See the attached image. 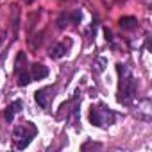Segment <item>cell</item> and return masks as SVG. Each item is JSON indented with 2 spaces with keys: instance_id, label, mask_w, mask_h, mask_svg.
<instances>
[{
  "instance_id": "1",
  "label": "cell",
  "mask_w": 152,
  "mask_h": 152,
  "mask_svg": "<svg viewBox=\"0 0 152 152\" xmlns=\"http://www.w3.org/2000/svg\"><path fill=\"white\" fill-rule=\"evenodd\" d=\"M116 72L120 75V91H118V100L120 104L131 106L134 97H136V81L131 75V70L125 64H116Z\"/></svg>"
},
{
  "instance_id": "2",
  "label": "cell",
  "mask_w": 152,
  "mask_h": 152,
  "mask_svg": "<svg viewBox=\"0 0 152 152\" xmlns=\"http://www.w3.org/2000/svg\"><path fill=\"white\" fill-rule=\"evenodd\" d=\"M36 132H38V129H36V125H34L32 122H23V124L16 125V127L13 129V141H15V147H16L18 150L29 147V143L32 141V138L36 136Z\"/></svg>"
},
{
  "instance_id": "3",
  "label": "cell",
  "mask_w": 152,
  "mask_h": 152,
  "mask_svg": "<svg viewBox=\"0 0 152 152\" xmlns=\"http://www.w3.org/2000/svg\"><path fill=\"white\" fill-rule=\"evenodd\" d=\"M90 122L95 127H109L115 124V113L111 109H107L104 104L93 106L90 111Z\"/></svg>"
},
{
  "instance_id": "4",
  "label": "cell",
  "mask_w": 152,
  "mask_h": 152,
  "mask_svg": "<svg viewBox=\"0 0 152 152\" xmlns=\"http://www.w3.org/2000/svg\"><path fill=\"white\" fill-rule=\"evenodd\" d=\"M48 75V68L45 66V64H32V68H31V79L32 81H41V79H45Z\"/></svg>"
},
{
  "instance_id": "5",
  "label": "cell",
  "mask_w": 152,
  "mask_h": 152,
  "mask_svg": "<svg viewBox=\"0 0 152 152\" xmlns=\"http://www.w3.org/2000/svg\"><path fill=\"white\" fill-rule=\"evenodd\" d=\"M22 107H23V102H22V100H15V102H11V104L6 107V115H4V116H6V120L11 124V122H13V118H15V115L22 111Z\"/></svg>"
},
{
  "instance_id": "6",
  "label": "cell",
  "mask_w": 152,
  "mask_h": 152,
  "mask_svg": "<svg viewBox=\"0 0 152 152\" xmlns=\"http://www.w3.org/2000/svg\"><path fill=\"white\" fill-rule=\"evenodd\" d=\"M68 45H70V43H68ZM68 45H66V43H57V45H54V47L50 48L48 56H50L52 59H61V57L66 54V50H68Z\"/></svg>"
},
{
  "instance_id": "7",
  "label": "cell",
  "mask_w": 152,
  "mask_h": 152,
  "mask_svg": "<svg viewBox=\"0 0 152 152\" xmlns=\"http://www.w3.org/2000/svg\"><path fill=\"white\" fill-rule=\"evenodd\" d=\"M120 27L124 31H132L138 27V20L134 16H124V18H120Z\"/></svg>"
},
{
  "instance_id": "8",
  "label": "cell",
  "mask_w": 152,
  "mask_h": 152,
  "mask_svg": "<svg viewBox=\"0 0 152 152\" xmlns=\"http://www.w3.org/2000/svg\"><path fill=\"white\" fill-rule=\"evenodd\" d=\"M47 91H48V90L43 88V90H39V91L34 93V95H36V102H38L41 107H47V106H48V95H47Z\"/></svg>"
},
{
  "instance_id": "9",
  "label": "cell",
  "mask_w": 152,
  "mask_h": 152,
  "mask_svg": "<svg viewBox=\"0 0 152 152\" xmlns=\"http://www.w3.org/2000/svg\"><path fill=\"white\" fill-rule=\"evenodd\" d=\"M31 73L29 72H18V86H27V84H31Z\"/></svg>"
},
{
  "instance_id": "10",
  "label": "cell",
  "mask_w": 152,
  "mask_h": 152,
  "mask_svg": "<svg viewBox=\"0 0 152 152\" xmlns=\"http://www.w3.org/2000/svg\"><path fill=\"white\" fill-rule=\"evenodd\" d=\"M22 64H25V54H23V52H20V54L16 56V63H15V70H16V72H22V68H23Z\"/></svg>"
},
{
  "instance_id": "11",
  "label": "cell",
  "mask_w": 152,
  "mask_h": 152,
  "mask_svg": "<svg viewBox=\"0 0 152 152\" xmlns=\"http://www.w3.org/2000/svg\"><path fill=\"white\" fill-rule=\"evenodd\" d=\"M106 64H107L106 57H99V59H97V63H95V66H97V72H104V70H106Z\"/></svg>"
},
{
  "instance_id": "12",
  "label": "cell",
  "mask_w": 152,
  "mask_h": 152,
  "mask_svg": "<svg viewBox=\"0 0 152 152\" xmlns=\"http://www.w3.org/2000/svg\"><path fill=\"white\" fill-rule=\"evenodd\" d=\"M104 34H106V39H107V41H111V39H113V36H111V31H109V29H104Z\"/></svg>"
}]
</instances>
